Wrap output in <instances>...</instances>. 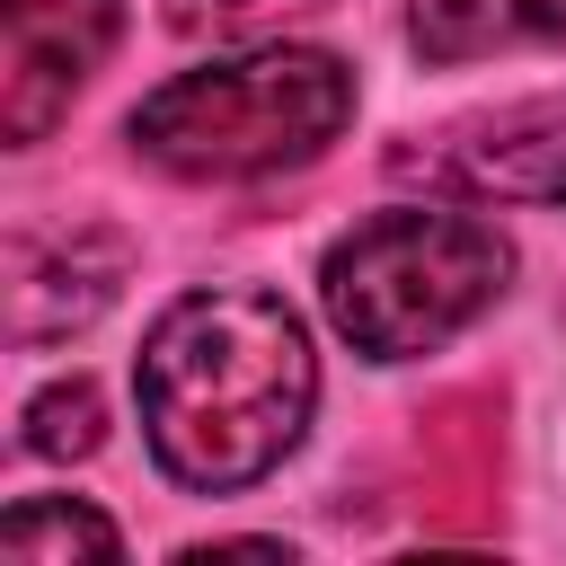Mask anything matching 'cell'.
Masks as SVG:
<instances>
[{"instance_id":"obj_7","label":"cell","mask_w":566,"mask_h":566,"mask_svg":"<svg viewBox=\"0 0 566 566\" xmlns=\"http://www.w3.org/2000/svg\"><path fill=\"white\" fill-rule=\"evenodd\" d=\"M115 548H124L115 522L88 513V504H71V495H27L0 522V557L9 566H71V557H115Z\"/></svg>"},{"instance_id":"obj_5","label":"cell","mask_w":566,"mask_h":566,"mask_svg":"<svg viewBox=\"0 0 566 566\" xmlns=\"http://www.w3.org/2000/svg\"><path fill=\"white\" fill-rule=\"evenodd\" d=\"M398 168L460 203H566V97L478 115L433 150H398Z\"/></svg>"},{"instance_id":"obj_4","label":"cell","mask_w":566,"mask_h":566,"mask_svg":"<svg viewBox=\"0 0 566 566\" xmlns=\"http://www.w3.org/2000/svg\"><path fill=\"white\" fill-rule=\"evenodd\" d=\"M0 27H9V53H0V133L27 150L44 142L71 97L88 88V71L106 62L115 27H124V0H0Z\"/></svg>"},{"instance_id":"obj_9","label":"cell","mask_w":566,"mask_h":566,"mask_svg":"<svg viewBox=\"0 0 566 566\" xmlns=\"http://www.w3.org/2000/svg\"><path fill=\"white\" fill-rule=\"evenodd\" d=\"M230 9H239V0H168V27H186V35H195V27L230 18Z\"/></svg>"},{"instance_id":"obj_1","label":"cell","mask_w":566,"mask_h":566,"mask_svg":"<svg viewBox=\"0 0 566 566\" xmlns=\"http://www.w3.org/2000/svg\"><path fill=\"white\" fill-rule=\"evenodd\" d=\"M133 389L150 460L195 495H230L283 469L301 442L318 407V354L274 292H186L159 310Z\"/></svg>"},{"instance_id":"obj_3","label":"cell","mask_w":566,"mask_h":566,"mask_svg":"<svg viewBox=\"0 0 566 566\" xmlns=\"http://www.w3.org/2000/svg\"><path fill=\"white\" fill-rule=\"evenodd\" d=\"M513 283V239L478 212H371L318 265V301L336 336L371 363H416L451 345Z\"/></svg>"},{"instance_id":"obj_6","label":"cell","mask_w":566,"mask_h":566,"mask_svg":"<svg viewBox=\"0 0 566 566\" xmlns=\"http://www.w3.org/2000/svg\"><path fill=\"white\" fill-rule=\"evenodd\" d=\"M407 35L424 62H478L513 44H566V0H416Z\"/></svg>"},{"instance_id":"obj_8","label":"cell","mask_w":566,"mask_h":566,"mask_svg":"<svg viewBox=\"0 0 566 566\" xmlns=\"http://www.w3.org/2000/svg\"><path fill=\"white\" fill-rule=\"evenodd\" d=\"M97 433H106V407L88 380H62L27 407V451H44V460H80V451H97Z\"/></svg>"},{"instance_id":"obj_2","label":"cell","mask_w":566,"mask_h":566,"mask_svg":"<svg viewBox=\"0 0 566 566\" xmlns=\"http://www.w3.org/2000/svg\"><path fill=\"white\" fill-rule=\"evenodd\" d=\"M354 124V71L318 44H256L159 80L133 106V150L168 177H274Z\"/></svg>"}]
</instances>
